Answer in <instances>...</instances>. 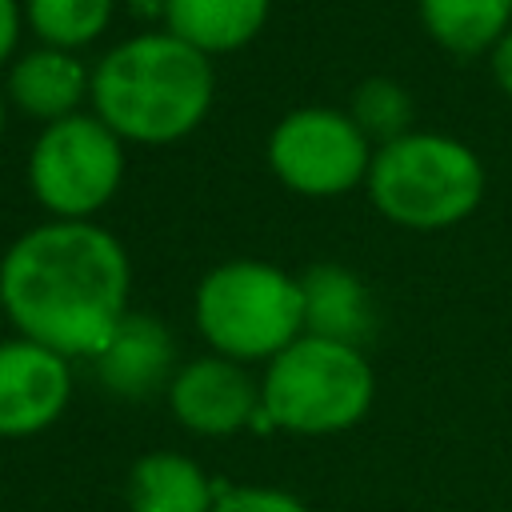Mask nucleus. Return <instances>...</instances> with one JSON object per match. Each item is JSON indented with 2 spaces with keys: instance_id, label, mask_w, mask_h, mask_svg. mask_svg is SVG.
<instances>
[{
  "instance_id": "nucleus-9",
  "label": "nucleus",
  "mask_w": 512,
  "mask_h": 512,
  "mask_svg": "<svg viewBox=\"0 0 512 512\" xmlns=\"http://www.w3.org/2000/svg\"><path fill=\"white\" fill-rule=\"evenodd\" d=\"M72 400V360L28 340H0V440L48 432Z\"/></svg>"
},
{
  "instance_id": "nucleus-2",
  "label": "nucleus",
  "mask_w": 512,
  "mask_h": 512,
  "mask_svg": "<svg viewBox=\"0 0 512 512\" xmlns=\"http://www.w3.org/2000/svg\"><path fill=\"white\" fill-rule=\"evenodd\" d=\"M216 100L212 56L168 28L112 44L92 68V112L124 140L164 148L192 136Z\"/></svg>"
},
{
  "instance_id": "nucleus-4",
  "label": "nucleus",
  "mask_w": 512,
  "mask_h": 512,
  "mask_svg": "<svg viewBox=\"0 0 512 512\" xmlns=\"http://www.w3.org/2000/svg\"><path fill=\"white\" fill-rule=\"evenodd\" d=\"M364 188L384 220L412 232H440L480 208L484 164L464 140L412 128L372 152Z\"/></svg>"
},
{
  "instance_id": "nucleus-18",
  "label": "nucleus",
  "mask_w": 512,
  "mask_h": 512,
  "mask_svg": "<svg viewBox=\"0 0 512 512\" xmlns=\"http://www.w3.org/2000/svg\"><path fill=\"white\" fill-rule=\"evenodd\" d=\"M212 512H308V504L300 496H292L288 488H272V484H232L220 488Z\"/></svg>"
},
{
  "instance_id": "nucleus-16",
  "label": "nucleus",
  "mask_w": 512,
  "mask_h": 512,
  "mask_svg": "<svg viewBox=\"0 0 512 512\" xmlns=\"http://www.w3.org/2000/svg\"><path fill=\"white\" fill-rule=\"evenodd\" d=\"M116 0H24V24L48 48L80 52L112 24Z\"/></svg>"
},
{
  "instance_id": "nucleus-11",
  "label": "nucleus",
  "mask_w": 512,
  "mask_h": 512,
  "mask_svg": "<svg viewBox=\"0 0 512 512\" xmlns=\"http://www.w3.org/2000/svg\"><path fill=\"white\" fill-rule=\"evenodd\" d=\"M92 96V68L80 60V52L64 48H24L4 68V100L20 116L44 124L76 116Z\"/></svg>"
},
{
  "instance_id": "nucleus-21",
  "label": "nucleus",
  "mask_w": 512,
  "mask_h": 512,
  "mask_svg": "<svg viewBox=\"0 0 512 512\" xmlns=\"http://www.w3.org/2000/svg\"><path fill=\"white\" fill-rule=\"evenodd\" d=\"M4 120H8V100H4V88H0V136H4Z\"/></svg>"
},
{
  "instance_id": "nucleus-5",
  "label": "nucleus",
  "mask_w": 512,
  "mask_h": 512,
  "mask_svg": "<svg viewBox=\"0 0 512 512\" xmlns=\"http://www.w3.org/2000/svg\"><path fill=\"white\" fill-rule=\"evenodd\" d=\"M192 320L216 356L236 364H268L296 336H304L300 276L252 256L224 260L200 276Z\"/></svg>"
},
{
  "instance_id": "nucleus-19",
  "label": "nucleus",
  "mask_w": 512,
  "mask_h": 512,
  "mask_svg": "<svg viewBox=\"0 0 512 512\" xmlns=\"http://www.w3.org/2000/svg\"><path fill=\"white\" fill-rule=\"evenodd\" d=\"M24 28V0H0V72L16 60Z\"/></svg>"
},
{
  "instance_id": "nucleus-14",
  "label": "nucleus",
  "mask_w": 512,
  "mask_h": 512,
  "mask_svg": "<svg viewBox=\"0 0 512 512\" xmlns=\"http://www.w3.org/2000/svg\"><path fill=\"white\" fill-rule=\"evenodd\" d=\"M300 296H304V332L364 348L376 316H372V296L352 268L312 264L300 276Z\"/></svg>"
},
{
  "instance_id": "nucleus-12",
  "label": "nucleus",
  "mask_w": 512,
  "mask_h": 512,
  "mask_svg": "<svg viewBox=\"0 0 512 512\" xmlns=\"http://www.w3.org/2000/svg\"><path fill=\"white\" fill-rule=\"evenodd\" d=\"M220 484L184 452L156 448L132 460L124 480L128 512H212Z\"/></svg>"
},
{
  "instance_id": "nucleus-10",
  "label": "nucleus",
  "mask_w": 512,
  "mask_h": 512,
  "mask_svg": "<svg viewBox=\"0 0 512 512\" xmlns=\"http://www.w3.org/2000/svg\"><path fill=\"white\" fill-rule=\"evenodd\" d=\"M96 384L116 400H144L152 392H168L176 376V340L164 320L148 312H124V320L112 328V336L100 344V352L88 360Z\"/></svg>"
},
{
  "instance_id": "nucleus-15",
  "label": "nucleus",
  "mask_w": 512,
  "mask_h": 512,
  "mask_svg": "<svg viewBox=\"0 0 512 512\" xmlns=\"http://www.w3.org/2000/svg\"><path fill=\"white\" fill-rule=\"evenodd\" d=\"M424 32L452 56H484L512 28V0H416Z\"/></svg>"
},
{
  "instance_id": "nucleus-1",
  "label": "nucleus",
  "mask_w": 512,
  "mask_h": 512,
  "mask_svg": "<svg viewBox=\"0 0 512 512\" xmlns=\"http://www.w3.org/2000/svg\"><path fill=\"white\" fill-rule=\"evenodd\" d=\"M132 264L96 220H44L0 256V308L16 336L68 360H92L124 320Z\"/></svg>"
},
{
  "instance_id": "nucleus-6",
  "label": "nucleus",
  "mask_w": 512,
  "mask_h": 512,
  "mask_svg": "<svg viewBox=\"0 0 512 512\" xmlns=\"http://www.w3.org/2000/svg\"><path fill=\"white\" fill-rule=\"evenodd\" d=\"M124 184V140L96 116L76 112L44 124L28 152V188L52 220H96Z\"/></svg>"
},
{
  "instance_id": "nucleus-3",
  "label": "nucleus",
  "mask_w": 512,
  "mask_h": 512,
  "mask_svg": "<svg viewBox=\"0 0 512 512\" xmlns=\"http://www.w3.org/2000/svg\"><path fill=\"white\" fill-rule=\"evenodd\" d=\"M376 400V372L356 344L296 336L264 364L256 432L284 428L296 436H336L356 428Z\"/></svg>"
},
{
  "instance_id": "nucleus-13",
  "label": "nucleus",
  "mask_w": 512,
  "mask_h": 512,
  "mask_svg": "<svg viewBox=\"0 0 512 512\" xmlns=\"http://www.w3.org/2000/svg\"><path fill=\"white\" fill-rule=\"evenodd\" d=\"M164 28L204 56H228L248 48L268 16L272 0H160Z\"/></svg>"
},
{
  "instance_id": "nucleus-20",
  "label": "nucleus",
  "mask_w": 512,
  "mask_h": 512,
  "mask_svg": "<svg viewBox=\"0 0 512 512\" xmlns=\"http://www.w3.org/2000/svg\"><path fill=\"white\" fill-rule=\"evenodd\" d=\"M488 60H492V76H496L500 92L512 96V28L500 36V44L488 52Z\"/></svg>"
},
{
  "instance_id": "nucleus-8",
  "label": "nucleus",
  "mask_w": 512,
  "mask_h": 512,
  "mask_svg": "<svg viewBox=\"0 0 512 512\" xmlns=\"http://www.w3.org/2000/svg\"><path fill=\"white\" fill-rule=\"evenodd\" d=\"M164 396L176 424L208 440H224L240 428H252L260 412V380H252L248 364H236L216 352L180 364Z\"/></svg>"
},
{
  "instance_id": "nucleus-7",
  "label": "nucleus",
  "mask_w": 512,
  "mask_h": 512,
  "mask_svg": "<svg viewBox=\"0 0 512 512\" xmlns=\"http://www.w3.org/2000/svg\"><path fill=\"white\" fill-rule=\"evenodd\" d=\"M376 144L360 132V124L348 116V108L328 104H304L284 112L268 132V168L272 176L312 200L344 196L368 180Z\"/></svg>"
},
{
  "instance_id": "nucleus-17",
  "label": "nucleus",
  "mask_w": 512,
  "mask_h": 512,
  "mask_svg": "<svg viewBox=\"0 0 512 512\" xmlns=\"http://www.w3.org/2000/svg\"><path fill=\"white\" fill-rule=\"evenodd\" d=\"M348 116L380 148V144L412 132V96L392 76H368L356 84V92L348 100Z\"/></svg>"
}]
</instances>
